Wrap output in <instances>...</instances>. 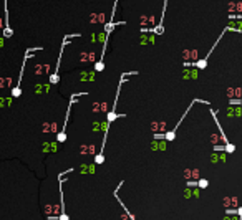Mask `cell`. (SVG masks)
I'll use <instances>...</instances> for the list:
<instances>
[{"label": "cell", "mask_w": 242, "mask_h": 220, "mask_svg": "<svg viewBox=\"0 0 242 220\" xmlns=\"http://www.w3.org/2000/svg\"><path fill=\"white\" fill-rule=\"evenodd\" d=\"M207 184H209V182H207L206 179H202V181L197 182V185H199V187H202V189H204V187H207Z\"/></svg>", "instance_id": "cell-1"}, {"label": "cell", "mask_w": 242, "mask_h": 220, "mask_svg": "<svg viewBox=\"0 0 242 220\" xmlns=\"http://www.w3.org/2000/svg\"><path fill=\"white\" fill-rule=\"evenodd\" d=\"M226 151H227V152H234V146L227 144V146H226Z\"/></svg>", "instance_id": "cell-2"}, {"label": "cell", "mask_w": 242, "mask_h": 220, "mask_svg": "<svg viewBox=\"0 0 242 220\" xmlns=\"http://www.w3.org/2000/svg\"><path fill=\"white\" fill-rule=\"evenodd\" d=\"M4 35H5V36H12V30H10V28H5Z\"/></svg>", "instance_id": "cell-3"}]
</instances>
